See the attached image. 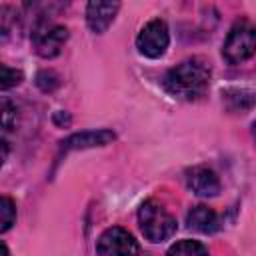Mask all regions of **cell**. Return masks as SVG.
<instances>
[{
    "label": "cell",
    "instance_id": "6da1fadb",
    "mask_svg": "<svg viewBox=\"0 0 256 256\" xmlns=\"http://www.w3.org/2000/svg\"><path fill=\"white\" fill-rule=\"evenodd\" d=\"M166 92L180 100H198L206 94L210 84V68L200 58H188L164 74Z\"/></svg>",
    "mask_w": 256,
    "mask_h": 256
},
{
    "label": "cell",
    "instance_id": "ba28073f",
    "mask_svg": "<svg viewBox=\"0 0 256 256\" xmlns=\"http://www.w3.org/2000/svg\"><path fill=\"white\" fill-rule=\"evenodd\" d=\"M120 10L118 2H90L86 6V22L92 32L102 34L112 22L116 12Z\"/></svg>",
    "mask_w": 256,
    "mask_h": 256
},
{
    "label": "cell",
    "instance_id": "9c48e42d",
    "mask_svg": "<svg viewBox=\"0 0 256 256\" xmlns=\"http://www.w3.org/2000/svg\"><path fill=\"white\" fill-rule=\"evenodd\" d=\"M114 140V132L110 130H84L78 134H72L70 138H66L60 146L62 152H70V150H82V148H94V146H104L110 144Z\"/></svg>",
    "mask_w": 256,
    "mask_h": 256
},
{
    "label": "cell",
    "instance_id": "5bb4252c",
    "mask_svg": "<svg viewBox=\"0 0 256 256\" xmlns=\"http://www.w3.org/2000/svg\"><path fill=\"white\" fill-rule=\"evenodd\" d=\"M22 82V72L16 70V68H10L6 64H2V82H0V88L2 90H8L12 86H18Z\"/></svg>",
    "mask_w": 256,
    "mask_h": 256
},
{
    "label": "cell",
    "instance_id": "7c38bea8",
    "mask_svg": "<svg viewBox=\"0 0 256 256\" xmlns=\"http://www.w3.org/2000/svg\"><path fill=\"white\" fill-rule=\"evenodd\" d=\"M166 256H208V248L196 240H180L170 246Z\"/></svg>",
    "mask_w": 256,
    "mask_h": 256
},
{
    "label": "cell",
    "instance_id": "8992f818",
    "mask_svg": "<svg viewBox=\"0 0 256 256\" xmlns=\"http://www.w3.org/2000/svg\"><path fill=\"white\" fill-rule=\"evenodd\" d=\"M66 40H68V30L60 24L40 22L32 32L34 50L42 58H54L56 54H60Z\"/></svg>",
    "mask_w": 256,
    "mask_h": 256
},
{
    "label": "cell",
    "instance_id": "3957f363",
    "mask_svg": "<svg viewBox=\"0 0 256 256\" xmlns=\"http://www.w3.org/2000/svg\"><path fill=\"white\" fill-rule=\"evenodd\" d=\"M254 52H256V24L246 20L236 22L226 36L222 56L230 64H238L250 58Z\"/></svg>",
    "mask_w": 256,
    "mask_h": 256
},
{
    "label": "cell",
    "instance_id": "52a82bcc",
    "mask_svg": "<svg viewBox=\"0 0 256 256\" xmlns=\"http://www.w3.org/2000/svg\"><path fill=\"white\" fill-rule=\"evenodd\" d=\"M186 182L190 186V190L198 196H216L220 192V180L216 176V172L208 166H194L186 172Z\"/></svg>",
    "mask_w": 256,
    "mask_h": 256
},
{
    "label": "cell",
    "instance_id": "30bf717a",
    "mask_svg": "<svg viewBox=\"0 0 256 256\" xmlns=\"http://www.w3.org/2000/svg\"><path fill=\"white\" fill-rule=\"evenodd\" d=\"M186 224L190 230H196V232H202V234H212L220 228V220H218V214L208 208V206H194L188 216H186Z\"/></svg>",
    "mask_w": 256,
    "mask_h": 256
},
{
    "label": "cell",
    "instance_id": "277c9868",
    "mask_svg": "<svg viewBox=\"0 0 256 256\" xmlns=\"http://www.w3.org/2000/svg\"><path fill=\"white\" fill-rule=\"evenodd\" d=\"M138 250L134 236L120 226L106 228L96 242L98 256H138Z\"/></svg>",
    "mask_w": 256,
    "mask_h": 256
},
{
    "label": "cell",
    "instance_id": "4fadbf2b",
    "mask_svg": "<svg viewBox=\"0 0 256 256\" xmlns=\"http://www.w3.org/2000/svg\"><path fill=\"white\" fill-rule=\"evenodd\" d=\"M0 216H2V228L0 230L8 232L10 226L16 220V206H14V202L8 196H2V200H0Z\"/></svg>",
    "mask_w": 256,
    "mask_h": 256
},
{
    "label": "cell",
    "instance_id": "e0dca14e",
    "mask_svg": "<svg viewBox=\"0 0 256 256\" xmlns=\"http://www.w3.org/2000/svg\"><path fill=\"white\" fill-rule=\"evenodd\" d=\"M252 132H254V138H256V120H254V124H252Z\"/></svg>",
    "mask_w": 256,
    "mask_h": 256
},
{
    "label": "cell",
    "instance_id": "8fae6325",
    "mask_svg": "<svg viewBox=\"0 0 256 256\" xmlns=\"http://www.w3.org/2000/svg\"><path fill=\"white\" fill-rule=\"evenodd\" d=\"M222 96H224L228 110H232V112H246L256 104V96L244 88H230Z\"/></svg>",
    "mask_w": 256,
    "mask_h": 256
},
{
    "label": "cell",
    "instance_id": "2e32d148",
    "mask_svg": "<svg viewBox=\"0 0 256 256\" xmlns=\"http://www.w3.org/2000/svg\"><path fill=\"white\" fill-rule=\"evenodd\" d=\"M2 256H10V252H8V246H6V244H2Z\"/></svg>",
    "mask_w": 256,
    "mask_h": 256
},
{
    "label": "cell",
    "instance_id": "9a60e30c",
    "mask_svg": "<svg viewBox=\"0 0 256 256\" xmlns=\"http://www.w3.org/2000/svg\"><path fill=\"white\" fill-rule=\"evenodd\" d=\"M36 84H38L44 92H50V90H54V88L58 86V76H56L54 72H50V70H44V72H40V74L36 76Z\"/></svg>",
    "mask_w": 256,
    "mask_h": 256
},
{
    "label": "cell",
    "instance_id": "5b68a950",
    "mask_svg": "<svg viewBox=\"0 0 256 256\" xmlns=\"http://www.w3.org/2000/svg\"><path fill=\"white\" fill-rule=\"evenodd\" d=\"M170 42V34H168V26L164 20L154 18L150 20L138 34L136 38V46L138 52L144 54L146 58H160Z\"/></svg>",
    "mask_w": 256,
    "mask_h": 256
},
{
    "label": "cell",
    "instance_id": "7a4b0ae2",
    "mask_svg": "<svg viewBox=\"0 0 256 256\" xmlns=\"http://www.w3.org/2000/svg\"><path fill=\"white\" fill-rule=\"evenodd\" d=\"M138 224L150 242H164L176 232V218L158 202L146 200L138 210Z\"/></svg>",
    "mask_w": 256,
    "mask_h": 256
}]
</instances>
